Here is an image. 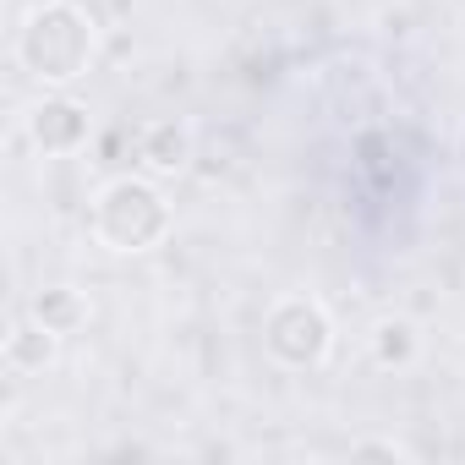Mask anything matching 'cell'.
<instances>
[{"label":"cell","instance_id":"obj_1","mask_svg":"<svg viewBox=\"0 0 465 465\" xmlns=\"http://www.w3.org/2000/svg\"><path fill=\"white\" fill-rule=\"evenodd\" d=\"M94 50H99V28L72 0H50V6L28 12V23L17 34V61L50 88L77 83L94 66Z\"/></svg>","mask_w":465,"mask_h":465},{"label":"cell","instance_id":"obj_2","mask_svg":"<svg viewBox=\"0 0 465 465\" xmlns=\"http://www.w3.org/2000/svg\"><path fill=\"white\" fill-rule=\"evenodd\" d=\"M94 236L110 252H153L170 236V203L148 181H110L94 203Z\"/></svg>","mask_w":465,"mask_h":465},{"label":"cell","instance_id":"obj_3","mask_svg":"<svg viewBox=\"0 0 465 465\" xmlns=\"http://www.w3.org/2000/svg\"><path fill=\"white\" fill-rule=\"evenodd\" d=\"M263 345H269V356L280 361V367H318L323 356H329V345H334V323H329V312L312 302V296H285V302H274L269 307V318H263Z\"/></svg>","mask_w":465,"mask_h":465},{"label":"cell","instance_id":"obj_4","mask_svg":"<svg viewBox=\"0 0 465 465\" xmlns=\"http://www.w3.org/2000/svg\"><path fill=\"white\" fill-rule=\"evenodd\" d=\"M28 137H34L39 153H77V148L88 143V110H83L77 99L55 94V99H45V104L28 115Z\"/></svg>","mask_w":465,"mask_h":465},{"label":"cell","instance_id":"obj_5","mask_svg":"<svg viewBox=\"0 0 465 465\" xmlns=\"http://www.w3.org/2000/svg\"><path fill=\"white\" fill-rule=\"evenodd\" d=\"M137 159L153 175H181L192 164V126L186 121H148L137 137Z\"/></svg>","mask_w":465,"mask_h":465},{"label":"cell","instance_id":"obj_6","mask_svg":"<svg viewBox=\"0 0 465 465\" xmlns=\"http://www.w3.org/2000/svg\"><path fill=\"white\" fill-rule=\"evenodd\" d=\"M34 318H39L50 334H77L83 318H88V307H83V296H77L72 285H50V291L34 296Z\"/></svg>","mask_w":465,"mask_h":465},{"label":"cell","instance_id":"obj_7","mask_svg":"<svg viewBox=\"0 0 465 465\" xmlns=\"http://www.w3.org/2000/svg\"><path fill=\"white\" fill-rule=\"evenodd\" d=\"M55 340H61V334H50V329L34 318V323H17V329L6 334V356H12V367L34 372V367H45V361L55 356Z\"/></svg>","mask_w":465,"mask_h":465},{"label":"cell","instance_id":"obj_8","mask_svg":"<svg viewBox=\"0 0 465 465\" xmlns=\"http://www.w3.org/2000/svg\"><path fill=\"white\" fill-rule=\"evenodd\" d=\"M372 356H378L383 367L411 361V356H416V323H405V318H383V323L372 329Z\"/></svg>","mask_w":465,"mask_h":465},{"label":"cell","instance_id":"obj_9","mask_svg":"<svg viewBox=\"0 0 465 465\" xmlns=\"http://www.w3.org/2000/svg\"><path fill=\"white\" fill-rule=\"evenodd\" d=\"M356 454H411V449H400V443H356Z\"/></svg>","mask_w":465,"mask_h":465}]
</instances>
